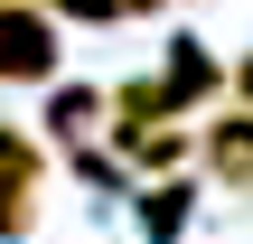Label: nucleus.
<instances>
[{"label":"nucleus","mask_w":253,"mask_h":244,"mask_svg":"<svg viewBox=\"0 0 253 244\" xmlns=\"http://www.w3.org/2000/svg\"><path fill=\"white\" fill-rule=\"evenodd\" d=\"M113 9H169V0H113Z\"/></svg>","instance_id":"10"},{"label":"nucleus","mask_w":253,"mask_h":244,"mask_svg":"<svg viewBox=\"0 0 253 244\" xmlns=\"http://www.w3.org/2000/svg\"><path fill=\"white\" fill-rule=\"evenodd\" d=\"M207 160H216L225 188H253V113H225V122L207 132Z\"/></svg>","instance_id":"4"},{"label":"nucleus","mask_w":253,"mask_h":244,"mask_svg":"<svg viewBox=\"0 0 253 244\" xmlns=\"http://www.w3.org/2000/svg\"><path fill=\"white\" fill-rule=\"evenodd\" d=\"M188 207H197V188H188V179H160V188L141 197V235H150V244H169L178 226H188Z\"/></svg>","instance_id":"6"},{"label":"nucleus","mask_w":253,"mask_h":244,"mask_svg":"<svg viewBox=\"0 0 253 244\" xmlns=\"http://www.w3.org/2000/svg\"><path fill=\"white\" fill-rule=\"evenodd\" d=\"M28 226H38V141L0 122V244H19Z\"/></svg>","instance_id":"2"},{"label":"nucleus","mask_w":253,"mask_h":244,"mask_svg":"<svg viewBox=\"0 0 253 244\" xmlns=\"http://www.w3.org/2000/svg\"><path fill=\"white\" fill-rule=\"evenodd\" d=\"M122 150H131L141 169H178L197 141H188V132H169V122H150V132H122Z\"/></svg>","instance_id":"7"},{"label":"nucleus","mask_w":253,"mask_h":244,"mask_svg":"<svg viewBox=\"0 0 253 244\" xmlns=\"http://www.w3.org/2000/svg\"><path fill=\"white\" fill-rule=\"evenodd\" d=\"M56 75V28L28 0H0V85H47Z\"/></svg>","instance_id":"1"},{"label":"nucleus","mask_w":253,"mask_h":244,"mask_svg":"<svg viewBox=\"0 0 253 244\" xmlns=\"http://www.w3.org/2000/svg\"><path fill=\"white\" fill-rule=\"evenodd\" d=\"M216 85H225V66H216L197 38H178V47H169V85H160V94H169V113H178V103H207Z\"/></svg>","instance_id":"3"},{"label":"nucleus","mask_w":253,"mask_h":244,"mask_svg":"<svg viewBox=\"0 0 253 244\" xmlns=\"http://www.w3.org/2000/svg\"><path fill=\"white\" fill-rule=\"evenodd\" d=\"M235 94H244V103H253V56H244V66H235Z\"/></svg>","instance_id":"9"},{"label":"nucleus","mask_w":253,"mask_h":244,"mask_svg":"<svg viewBox=\"0 0 253 244\" xmlns=\"http://www.w3.org/2000/svg\"><path fill=\"white\" fill-rule=\"evenodd\" d=\"M47 9H66V19H122L113 0H47Z\"/></svg>","instance_id":"8"},{"label":"nucleus","mask_w":253,"mask_h":244,"mask_svg":"<svg viewBox=\"0 0 253 244\" xmlns=\"http://www.w3.org/2000/svg\"><path fill=\"white\" fill-rule=\"evenodd\" d=\"M94 122H103V94H94V85H56V94H47V132H56L66 150H75Z\"/></svg>","instance_id":"5"}]
</instances>
